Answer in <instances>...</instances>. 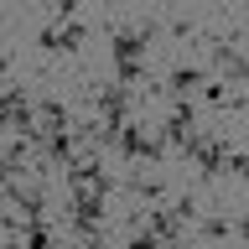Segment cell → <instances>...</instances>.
<instances>
[{"label":"cell","instance_id":"1","mask_svg":"<svg viewBox=\"0 0 249 249\" xmlns=\"http://www.w3.org/2000/svg\"><path fill=\"white\" fill-rule=\"evenodd\" d=\"M202 78H208V73L192 68V62H187V68H171V73H166V93H171V99H187V93L202 89Z\"/></svg>","mask_w":249,"mask_h":249}]
</instances>
